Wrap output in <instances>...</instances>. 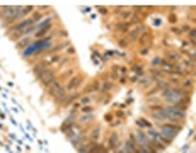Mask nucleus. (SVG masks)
Wrapping results in <instances>:
<instances>
[{
  "label": "nucleus",
  "mask_w": 196,
  "mask_h": 153,
  "mask_svg": "<svg viewBox=\"0 0 196 153\" xmlns=\"http://www.w3.org/2000/svg\"><path fill=\"white\" fill-rule=\"evenodd\" d=\"M113 89V83L111 82H102L101 83V90L102 92H108V90H111Z\"/></svg>",
  "instance_id": "10"
},
{
  "label": "nucleus",
  "mask_w": 196,
  "mask_h": 153,
  "mask_svg": "<svg viewBox=\"0 0 196 153\" xmlns=\"http://www.w3.org/2000/svg\"><path fill=\"white\" fill-rule=\"evenodd\" d=\"M138 124H143V126H145V128H148V126H150V124H148V122H147V121H143V119H140V121H138Z\"/></svg>",
  "instance_id": "21"
},
{
  "label": "nucleus",
  "mask_w": 196,
  "mask_h": 153,
  "mask_svg": "<svg viewBox=\"0 0 196 153\" xmlns=\"http://www.w3.org/2000/svg\"><path fill=\"white\" fill-rule=\"evenodd\" d=\"M38 78L41 80V83H43L44 87H50L53 82H55V70H51V68H46V70H44L43 73L38 77Z\"/></svg>",
  "instance_id": "2"
},
{
  "label": "nucleus",
  "mask_w": 196,
  "mask_h": 153,
  "mask_svg": "<svg viewBox=\"0 0 196 153\" xmlns=\"http://www.w3.org/2000/svg\"><path fill=\"white\" fill-rule=\"evenodd\" d=\"M133 71H135L136 75H142V73H143V71H142V68H140V67H133Z\"/></svg>",
  "instance_id": "15"
},
{
  "label": "nucleus",
  "mask_w": 196,
  "mask_h": 153,
  "mask_svg": "<svg viewBox=\"0 0 196 153\" xmlns=\"http://www.w3.org/2000/svg\"><path fill=\"white\" fill-rule=\"evenodd\" d=\"M92 111V107H82V112H85V114H89Z\"/></svg>",
  "instance_id": "20"
},
{
  "label": "nucleus",
  "mask_w": 196,
  "mask_h": 153,
  "mask_svg": "<svg viewBox=\"0 0 196 153\" xmlns=\"http://www.w3.org/2000/svg\"><path fill=\"white\" fill-rule=\"evenodd\" d=\"M48 31H50V29H43V31H41V32H38L36 36H38V38H41V36H44V34H46Z\"/></svg>",
  "instance_id": "17"
},
{
  "label": "nucleus",
  "mask_w": 196,
  "mask_h": 153,
  "mask_svg": "<svg viewBox=\"0 0 196 153\" xmlns=\"http://www.w3.org/2000/svg\"><path fill=\"white\" fill-rule=\"evenodd\" d=\"M162 68H165V70H174L172 65H169V63H162Z\"/></svg>",
  "instance_id": "16"
},
{
  "label": "nucleus",
  "mask_w": 196,
  "mask_h": 153,
  "mask_svg": "<svg viewBox=\"0 0 196 153\" xmlns=\"http://www.w3.org/2000/svg\"><path fill=\"white\" fill-rule=\"evenodd\" d=\"M145 32V29L143 27H138V29H135L133 32H130V39L131 41H136V39H140V36Z\"/></svg>",
  "instance_id": "6"
},
{
  "label": "nucleus",
  "mask_w": 196,
  "mask_h": 153,
  "mask_svg": "<svg viewBox=\"0 0 196 153\" xmlns=\"http://www.w3.org/2000/svg\"><path fill=\"white\" fill-rule=\"evenodd\" d=\"M120 153H124V151H120Z\"/></svg>",
  "instance_id": "22"
},
{
  "label": "nucleus",
  "mask_w": 196,
  "mask_h": 153,
  "mask_svg": "<svg viewBox=\"0 0 196 153\" xmlns=\"http://www.w3.org/2000/svg\"><path fill=\"white\" fill-rule=\"evenodd\" d=\"M80 83H82V77H73V78L67 83V90H75Z\"/></svg>",
  "instance_id": "4"
},
{
  "label": "nucleus",
  "mask_w": 196,
  "mask_h": 153,
  "mask_svg": "<svg viewBox=\"0 0 196 153\" xmlns=\"http://www.w3.org/2000/svg\"><path fill=\"white\" fill-rule=\"evenodd\" d=\"M136 136H138V140H140V143L143 146H148V140H147V136H145L143 133H140V131H138V133H136Z\"/></svg>",
  "instance_id": "9"
},
{
  "label": "nucleus",
  "mask_w": 196,
  "mask_h": 153,
  "mask_svg": "<svg viewBox=\"0 0 196 153\" xmlns=\"http://www.w3.org/2000/svg\"><path fill=\"white\" fill-rule=\"evenodd\" d=\"M89 153H106V150L101 145H96V146H92V148H89Z\"/></svg>",
  "instance_id": "8"
},
{
  "label": "nucleus",
  "mask_w": 196,
  "mask_h": 153,
  "mask_svg": "<svg viewBox=\"0 0 196 153\" xmlns=\"http://www.w3.org/2000/svg\"><path fill=\"white\" fill-rule=\"evenodd\" d=\"M128 29H130V24H126V22L116 24V31H120V32H128Z\"/></svg>",
  "instance_id": "7"
},
{
  "label": "nucleus",
  "mask_w": 196,
  "mask_h": 153,
  "mask_svg": "<svg viewBox=\"0 0 196 153\" xmlns=\"http://www.w3.org/2000/svg\"><path fill=\"white\" fill-rule=\"evenodd\" d=\"M48 92L51 94V97H55L56 100L63 102V99L67 97V92H65V87L61 85L60 82H53L51 85L48 87Z\"/></svg>",
  "instance_id": "1"
},
{
  "label": "nucleus",
  "mask_w": 196,
  "mask_h": 153,
  "mask_svg": "<svg viewBox=\"0 0 196 153\" xmlns=\"http://www.w3.org/2000/svg\"><path fill=\"white\" fill-rule=\"evenodd\" d=\"M118 145V136H111V141H109V146H116Z\"/></svg>",
  "instance_id": "13"
},
{
  "label": "nucleus",
  "mask_w": 196,
  "mask_h": 153,
  "mask_svg": "<svg viewBox=\"0 0 196 153\" xmlns=\"http://www.w3.org/2000/svg\"><path fill=\"white\" fill-rule=\"evenodd\" d=\"M142 151H143V153H155L150 146H142Z\"/></svg>",
  "instance_id": "14"
},
{
  "label": "nucleus",
  "mask_w": 196,
  "mask_h": 153,
  "mask_svg": "<svg viewBox=\"0 0 196 153\" xmlns=\"http://www.w3.org/2000/svg\"><path fill=\"white\" fill-rule=\"evenodd\" d=\"M92 119V114H87V116H80V122H87Z\"/></svg>",
  "instance_id": "12"
},
{
  "label": "nucleus",
  "mask_w": 196,
  "mask_h": 153,
  "mask_svg": "<svg viewBox=\"0 0 196 153\" xmlns=\"http://www.w3.org/2000/svg\"><path fill=\"white\" fill-rule=\"evenodd\" d=\"M92 100V99L91 97H89V95H87V97H84V99H82V104H89V102H91Z\"/></svg>",
  "instance_id": "19"
},
{
  "label": "nucleus",
  "mask_w": 196,
  "mask_h": 153,
  "mask_svg": "<svg viewBox=\"0 0 196 153\" xmlns=\"http://www.w3.org/2000/svg\"><path fill=\"white\" fill-rule=\"evenodd\" d=\"M96 90H101V83L99 82H94L92 83V87H89L87 92H96Z\"/></svg>",
  "instance_id": "11"
},
{
  "label": "nucleus",
  "mask_w": 196,
  "mask_h": 153,
  "mask_svg": "<svg viewBox=\"0 0 196 153\" xmlns=\"http://www.w3.org/2000/svg\"><path fill=\"white\" fill-rule=\"evenodd\" d=\"M38 17H32V19H28V20H22L20 24H17V26H14L10 31H20V29H24V27H28V26H32L34 24V20H36Z\"/></svg>",
  "instance_id": "3"
},
{
  "label": "nucleus",
  "mask_w": 196,
  "mask_h": 153,
  "mask_svg": "<svg viewBox=\"0 0 196 153\" xmlns=\"http://www.w3.org/2000/svg\"><path fill=\"white\" fill-rule=\"evenodd\" d=\"M167 118H184V112H181V111H177V107H169L167 109Z\"/></svg>",
  "instance_id": "5"
},
{
  "label": "nucleus",
  "mask_w": 196,
  "mask_h": 153,
  "mask_svg": "<svg viewBox=\"0 0 196 153\" xmlns=\"http://www.w3.org/2000/svg\"><path fill=\"white\" fill-rule=\"evenodd\" d=\"M97 134H99V129H97V128H96V129H92V133H91V136H92V138H96Z\"/></svg>",
  "instance_id": "18"
}]
</instances>
